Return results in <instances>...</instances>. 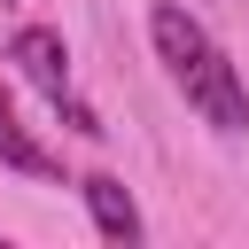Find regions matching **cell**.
<instances>
[{
    "instance_id": "1",
    "label": "cell",
    "mask_w": 249,
    "mask_h": 249,
    "mask_svg": "<svg viewBox=\"0 0 249 249\" xmlns=\"http://www.w3.org/2000/svg\"><path fill=\"white\" fill-rule=\"evenodd\" d=\"M148 47H156L171 93H179V101H187L218 140H241V132H249V86H241L233 54L210 39V23H202L195 8L156 0V8H148Z\"/></svg>"
},
{
    "instance_id": "2",
    "label": "cell",
    "mask_w": 249,
    "mask_h": 249,
    "mask_svg": "<svg viewBox=\"0 0 249 249\" xmlns=\"http://www.w3.org/2000/svg\"><path fill=\"white\" fill-rule=\"evenodd\" d=\"M8 62L47 93V109H62L70 132H93V140L109 132V124L78 101V78H70V47H62V31H47V23H16V31H8Z\"/></svg>"
},
{
    "instance_id": "3",
    "label": "cell",
    "mask_w": 249,
    "mask_h": 249,
    "mask_svg": "<svg viewBox=\"0 0 249 249\" xmlns=\"http://www.w3.org/2000/svg\"><path fill=\"white\" fill-rule=\"evenodd\" d=\"M78 195H86V210H93V233L101 241H140L148 226H140V202H132V187L124 179H109V171H93V179H78Z\"/></svg>"
},
{
    "instance_id": "4",
    "label": "cell",
    "mask_w": 249,
    "mask_h": 249,
    "mask_svg": "<svg viewBox=\"0 0 249 249\" xmlns=\"http://www.w3.org/2000/svg\"><path fill=\"white\" fill-rule=\"evenodd\" d=\"M0 171H16V179H62V163L16 124V109H8V93H0Z\"/></svg>"
}]
</instances>
